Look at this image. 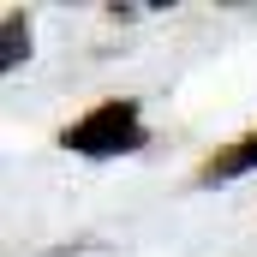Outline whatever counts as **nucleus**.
<instances>
[{
    "label": "nucleus",
    "instance_id": "nucleus-2",
    "mask_svg": "<svg viewBox=\"0 0 257 257\" xmlns=\"http://www.w3.org/2000/svg\"><path fill=\"white\" fill-rule=\"evenodd\" d=\"M251 168H257V132L245 138V144H233L221 162H209V168H203V180H239V174H251Z\"/></svg>",
    "mask_w": 257,
    "mask_h": 257
},
{
    "label": "nucleus",
    "instance_id": "nucleus-1",
    "mask_svg": "<svg viewBox=\"0 0 257 257\" xmlns=\"http://www.w3.org/2000/svg\"><path fill=\"white\" fill-rule=\"evenodd\" d=\"M138 102L126 96H114V102H102V108H90L78 126H66V150H78V156H126L138 150Z\"/></svg>",
    "mask_w": 257,
    "mask_h": 257
},
{
    "label": "nucleus",
    "instance_id": "nucleus-3",
    "mask_svg": "<svg viewBox=\"0 0 257 257\" xmlns=\"http://www.w3.org/2000/svg\"><path fill=\"white\" fill-rule=\"evenodd\" d=\"M18 60H30V24L18 12H6V24H0V66L12 72Z\"/></svg>",
    "mask_w": 257,
    "mask_h": 257
}]
</instances>
